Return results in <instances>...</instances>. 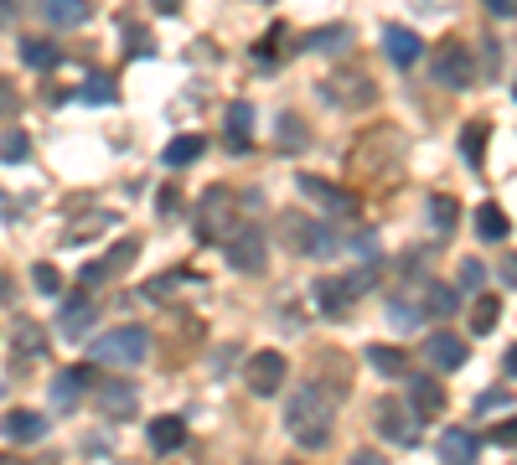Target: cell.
<instances>
[{"label": "cell", "mask_w": 517, "mask_h": 465, "mask_svg": "<svg viewBox=\"0 0 517 465\" xmlns=\"http://www.w3.org/2000/svg\"><path fill=\"white\" fill-rule=\"evenodd\" d=\"M37 6H42L47 26H57V31H68V26H83V21H88V0H37Z\"/></svg>", "instance_id": "obj_18"}, {"label": "cell", "mask_w": 517, "mask_h": 465, "mask_svg": "<svg viewBox=\"0 0 517 465\" xmlns=\"http://www.w3.org/2000/svg\"><path fill=\"white\" fill-rule=\"evenodd\" d=\"M156 207H161V212H176V207H181V192H176V186H166V192L156 197Z\"/></svg>", "instance_id": "obj_41"}, {"label": "cell", "mask_w": 517, "mask_h": 465, "mask_svg": "<svg viewBox=\"0 0 517 465\" xmlns=\"http://www.w3.org/2000/svg\"><path fill=\"white\" fill-rule=\"evenodd\" d=\"M316 300H321V316H342L352 295H347L342 279H321V285H316Z\"/></svg>", "instance_id": "obj_28"}, {"label": "cell", "mask_w": 517, "mask_h": 465, "mask_svg": "<svg viewBox=\"0 0 517 465\" xmlns=\"http://www.w3.org/2000/svg\"><path fill=\"white\" fill-rule=\"evenodd\" d=\"M347 42H352L347 26H321V31H311V37H306V52H337Z\"/></svg>", "instance_id": "obj_31"}, {"label": "cell", "mask_w": 517, "mask_h": 465, "mask_svg": "<svg viewBox=\"0 0 517 465\" xmlns=\"http://www.w3.org/2000/svg\"><path fill=\"white\" fill-rule=\"evenodd\" d=\"M150 357V331L145 326H114L94 341V362H109V367H140Z\"/></svg>", "instance_id": "obj_4"}, {"label": "cell", "mask_w": 517, "mask_h": 465, "mask_svg": "<svg viewBox=\"0 0 517 465\" xmlns=\"http://www.w3.org/2000/svg\"><path fill=\"white\" fill-rule=\"evenodd\" d=\"M21 62H26V68H37V73H52L57 62H63V52H57L47 37H26L21 42Z\"/></svg>", "instance_id": "obj_21"}, {"label": "cell", "mask_w": 517, "mask_h": 465, "mask_svg": "<svg viewBox=\"0 0 517 465\" xmlns=\"http://www.w3.org/2000/svg\"><path fill=\"white\" fill-rule=\"evenodd\" d=\"M424 212H430V228L435 233H455V223H461V202L445 197V192H435L430 202H424Z\"/></svg>", "instance_id": "obj_23"}, {"label": "cell", "mask_w": 517, "mask_h": 465, "mask_svg": "<svg viewBox=\"0 0 517 465\" xmlns=\"http://www.w3.org/2000/svg\"><path fill=\"white\" fill-rule=\"evenodd\" d=\"M497 321H502V300H497V295H481V300L471 305V331L486 336V331H497Z\"/></svg>", "instance_id": "obj_27"}, {"label": "cell", "mask_w": 517, "mask_h": 465, "mask_svg": "<svg viewBox=\"0 0 517 465\" xmlns=\"http://www.w3.org/2000/svg\"><path fill=\"white\" fill-rule=\"evenodd\" d=\"M0 434L16 440V445H32V440H42V434H47V419L37 409H11L6 419H0Z\"/></svg>", "instance_id": "obj_14"}, {"label": "cell", "mask_w": 517, "mask_h": 465, "mask_svg": "<svg viewBox=\"0 0 517 465\" xmlns=\"http://www.w3.org/2000/svg\"><path fill=\"white\" fill-rule=\"evenodd\" d=\"M290 465H306V460H290Z\"/></svg>", "instance_id": "obj_47"}, {"label": "cell", "mask_w": 517, "mask_h": 465, "mask_svg": "<svg viewBox=\"0 0 517 465\" xmlns=\"http://www.w3.org/2000/svg\"><path fill=\"white\" fill-rule=\"evenodd\" d=\"M512 429H517V424H512V419H502V424L492 429V445H512Z\"/></svg>", "instance_id": "obj_42"}, {"label": "cell", "mask_w": 517, "mask_h": 465, "mask_svg": "<svg viewBox=\"0 0 517 465\" xmlns=\"http://www.w3.org/2000/svg\"><path fill=\"white\" fill-rule=\"evenodd\" d=\"M11 341H16V357H42L47 352V331L37 321H26V316L11 326Z\"/></svg>", "instance_id": "obj_22"}, {"label": "cell", "mask_w": 517, "mask_h": 465, "mask_svg": "<svg viewBox=\"0 0 517 465\" xmlns=\"http://www.w3.org/2000/svg\"><path fill=\"white\" fill-rule=\"evenodd\" d=\"M238 228H243V202H238V192H228V186H212V192L202 197V207H197V238H202V243H228Z\"/></svg>", "instance_id": "obj_3"}, {"label": "cell", "mask_w": 517, "mask_h": 465, "mask_svg": "<svg viewBox=\"0 0 517 465\" xmlns=\"http://www.w3.org/2000/svg\"><path fill=\"white\" fill-rule=\"evenodd\" d=\"M0 465H26L21 455H0Z\"/></svg>", "instance_id": "obj_46"}, {"label": "cell", "mask_w": 517, "mask_h": 465, "mask_svg": "<svg viewBox=\"0 0 517 465\" xmlns=\"http://www.w3.org/2000/svg\"><path fill=\"white\" fill-rule=\"evenodd\" d=\"M135 259H140V243H135V238H125V243H114V248H109V254H104L99 264L114 274V269H130Z\"/></svg>", "instance_id": "obj_35"}, {"label": "cell", "mask_w": 517, "mask_h": 465, "mask_svg": "<svg viewBox=\"0 0 517 465\" xmlns=\"http://www.w3.org/2000/svg\"><path fill=\"white\" fill-rule=\"evenodd\" d=\"M78 99H83V104H114V78H109V73H88V78L78 83Z\"/></svg>", "instance_id": "obj_30"}, {"label": "cell", "mask_w": 517, "mask_h": 465, "mask_svg": "<svg viewBox=\"0 0 517 465\" xmlns=\"http://www.w3.org/2000/svg\"><path fill=\"white\" fill-rule=\"evenodd\" d=\"M280 42H285V26H275L269 37L254 47V57H259V68H275V52H280Z\"/></svg>", "instance_id": "obj_37"}, {"label": "cell", "mask_w": 517, "mask_h": 465, "mask_svg": "<svg viewBox=\"0 0 517 465\" xmlns=\"http://www.w3.org/2000/svg\"><path fill=\"white\" fill-rule=\"evenodd\" d=\"M368 362L383 372V378H404V372H409V357L399 347H368Z\"/></svg>", "instance_id": "obj_29"}, {"label": "cell", "mask_w": 517, "mask_h": 465, "mask_svg": "<svg viewBox=\"0 0 517 465\" xmlns=\"http://www.w3.org/2000/svg\"><path fill=\"white\" fill-rule=\"evenodd\" d=\"M352 465H388V460H383V455H373V450H357V455H352Z\"/></svg>", "instance_id": "obj_44"}, {"label": "cell", "mask_w": 517, "mask_h": 465, "mask_svg": "<svg viewBox=\"0 0 517 465\" xmlns=\"http://www.w3.org/2000/svg\"><path fill=\"white\" fill-rule=\"evenodd\" d=\"M228 264L233 269H243V274H264V259H269V243H264V233L259 228H249V223H243L228 243Z\"/></svg>", "instance_id": "obj_8"}, {"label": "cell", "mask_w": 517, "mask_h": 465, "mask_svg": "<svg viewBox=\"0 0 517 465\" xmlns=\"http://www.w3.org/2000/svg\"><path fill=\"white\" fill-rule=\"evenodd\" d=\"M285 357L275 352V347H264V352H254L249 362H243V388H249L254 398H275L280 388H285Z\"/></svg>", "instance_id": "obj_6"}, {"label": "cell", "mask_w": 517, "mask_h": 465, "mask_svg": "<svg viewBox=\"0 0 517 465\" xmlns=\"http://www.w3.org/2000/svg\"><path fill=\"white\" fill-rule=\"evenodd\" d=\"M455 305H461L455 285H430V290H424V310H430V316H450Z\"/></svg>", "instance_id": "obj_33"}, {"label": "cell", "mask_w": 517, "mask_h": 465, "mask_svg": "<svg viewBox=\"0 0 517 465\" xmlns=\"http://www.w3.org/2000/svg\"><path fill=\"white\" fill-rule=\"evenodd\" d=\"M481 279H486V264L481 259H461V290H481Z\"/></svg>", "instance_id": "obj_39"}, {"label": "cell", "mask_w": 517, "mask_h": 465, "mask_svg": "<svg viewBox=\"0 0 517 465\" xmlns=\"http://www.w3.org/2000/svg\"><path fill=\"white\" fill-rule=\"evenodd\" d=\"M486 135H492V124L486 119H471L461 130V150H466V166H481L486 161Z\"/></svg>", "instance_id": "obj_24"}, {"label": "cell", "mask_w": 517, "mask_h": 465, "mask_svg": "<svg viewBox=\"0 0 517 465\" xmlns=\"http://www.w3.org/2000/svg\"><path fill=\"white\" fill-rule=\"evenodd\" d=\"M476 434H466V429H450L445 440H440V460L445 465H476Z\"/></svg>", "instance_id": "obj_19"}, {"label": "cell", "mask_w": 517, "mask_h": 465, "mask_svg": "<svg viewBox=\"0 0 517 465\" xmlns=\"http://www.w3.org/2000/svg\"><path fill=\"white\" fill-rule=\"evenodd\" d=\"M486 11H492L497 21H507L512 16V0H486Z\"/></svg>", "instance_id": "obj_43"}, {"label": "cell", "mask_w": 517, "mask_h": 465, "mask_svg": "<svg viewBox=\"0 0 517 465\" xmlns=\"http://www.w3.org/2000/svg\"><path fill=\"white\" fill-rule=\"evenodd\" d=\"M321 93H326V104H337V109H368L378 99V83L362 68H337L321 83Z\"/></svg>", "instance_id": "obj_5"}, {"label": "cell", "mask_w": 517, "mask_h": 465, "mask_svg": "<svg viewBox=\"0 0 517 465\" xmlns=\"http://www.w3.org/2000/svg\"><path fill=\"white\" fill-rule=\"evenodd\" d=\"M181 445H187V424H181V419H156V424H150V450H161V455H171V450H181Z\"/></svg>", "instance_id": "obj_20"}, {"label": "cell", "mask_w": 517, "mask_h": 465, "mask_svg": "<svg viewBox=\"0 0 517 465\" xmlns=\"http://www.w3.org/2000/svg\"><path fill=\"white\" fill-rule=\"evenodd\" d=\"M202 150H207V140H202V135H181V140H171V145H166V166H171V171H181V166H192Z\"/></svg>", "instance_id": "obj_26"}, {"label": "cell", "mask_w": 517, "mask_h": 465, "mask_svg": "<svg viewBox=\"0 0 517 465\" xmlns=\"http://www.w3.org/2000/svg\"><path fill=\"white\" fill-rule=\"evenodd\" d=\"M249 135H254V109L249 104H228V119H223V145L233 155L249 150Z\"/></svg>", "instance_id": "obj_16"}, {"label": "cell", "mask_w": 517, "mask_h": 465, "mask_svg": "<svg viewBox=\"0 0 517 465\" xmlns=\"http://www.w3.org/2000/svg\"><path fill=\"white\" fill-rule=\"evenodd\" d=\"M399 161H404V130H399V124H378V130H362L357 135V145L347 155V176L357 186H368V181L393 176V171H399Z\"/></svg>", "instance_id": "obj_2"}, {"label": "cell", "mask_w": 517, "mask_h": 465, "mask_svg": "<svg viewBox=\"0 0 517 465\" xmlns=\"http://www.w3.org/2000/svg\"><path fill=\"white\" fill-rule=\"evenodd\" d=\"M424 357H430L440 372H455V367L466 362V347H461V341H455L450 331H435L430 341H424Z\"/></svg>", "instance_id": "obj_17"}, {"label": "cell", "mask_w": 517, "mask_h": 465, "mask_svg": "<svg viewBox=\"0 0 517 465\" xmlns=\"http://www.w3.org/2000/svg\"><path fill=\"white\" fill-rule=\"evenodd\" d=\"M21 109V99H16V83H6V78H0V119H6V114H16Z\"/></svg>", "instance_id": "obj_40"}, {"label": "cell", "mask_w": 517, "mask_h": 465, "mask_svg": "<svg viewBox=\"0 0 517 465\" xmlns=\"http://www.w3.org/2000/svg\"><path fill=\"white\" fill-rule=\"evenodd\" d=\"M26 155H32V135H21V130L0 135V161H6V166H21Z\"/></svg>", "instance_id": "obj_32"}, {"label": "cell", "mask_w": 517, "mask_h": 465, "mask_svg": "<svg viewBox=\"0 0 517 465\" xmlns=\"http://www.w3.org/2000/svg\"><path fill=\"white\" fill-rule=\"evenodd\" d=\"M476 233H481L486 243L507 238V212H502L497 202H481V207H476Z\"/></svg>", "instance_id": "obj_25"}, {"label": "cell", "mask_w": 517, "mask_h": 465, "mask_svg": "<svg viewBox=\"0 0 517 465\" xmlns=\"http://www.w3.org/2000/svg\"><path fill=\"white\" fill-rule=\"evenodd\" d=\"M373 424H378V434L383 440H393V445H414L419 440V419L414 414H404V403H393V398H378L373 403Z\"/></svg>", "instance_id": "obj_9"}, {"label": "cell", "mask_w": 517, "mask_h": 465, "mask_svg": "<svg viewBox=\"0 0 517 465\" xmlns=\"http://www.w3.org/2000/svg\"><path fill=\"white\" fill-rule=\"evenodd\" d=\"M280 145H285V150H300V145H306V124H300L295 114H280Z\"/></svg>", "instance_id": "obj_36"}, {"label": "cell", "mask_w": 517, "mask_h": 465, "mask_svg": "<svg viewBox=\"0 0 517 465\" xmlns=\"http://www.w3.org/2000/svg\"><path fill=\"white\" fill-rule=\"evenodd\" d=\"M88 321H94V305H88V295L78 290V295H73V305L63 310V331H68V336H78Z\"/></svg>", "instance_id": "obj_34"}, {"label": "cell", "mask_w": 517, "mask_h": 465, "mask_svg": "<svg viewBox=\"0 0 517 465\" xmlns=\"http://www.w3.org/2000/svg\"><path fill=\"white\" fill-rule=\"evenodd\" d=\"M32 285H37L42 295H57V290H63V279H57L52 264H37V269H32Z\"/></svg>", "instance_id": "obj_38"}, {"label": "cell", "mask_w": 517, "mask_h": 465, "mask_svg": "<svg viewBox=\"0 0 517 465\" xmlns=\"http://www.w3.org/2000/svg\"><path fill=\"white\" fill-rule=\"evenodd\" d=\"M99 378H94V367L88 362H78V367H68V372H57V383H52V409H78V393L83 388H94Z\"/></svg>", "instance_id": "obj_11"}, {"label": "cell", "mask_w": 517, "mask_h": 465, "mask_svg": "<svg viewBox=\"0 0 517 465\" xmlns=\"http://www.w3.org/2000/svg\"><path fill=\"white\" fill-rule=\"evenodd\" d=\"M409 414H414V419H440V414H445V388H440V378H414V383H409Z\"/></svg>", "instance_id": "obj_13"}, {"label": "cell", "mask_w": 517, "mask_h": 465, "mask_svg": "<svg viewBox=\"0 0 517 465\" xmlns=\"http://www.w3.org/2000/svg\"><path fill=\"white\" fill-rule=\"evenodd\" d=\"M285 429H290V440L300 450L331 445V434H337V403H331V393H321L316 383L295 388L290 393V409H285Z\"/></svg>", "instance_id": "obj_1"}, {"label": "cell", "mask_w": 517, "mask_h": 465, "mask_svg": "<svg viewBox=\"0 0 517 465\" xmlns=\"http://www.w3.org/2000/svg\"><path fill=\"white\" fill-rule=\"evenodd\" d=\"M150 6H156L161 16H176V11H181V0H150Z\"/></svg>", "instance_id": "obj_45"}, {"label": "cell", "mask_w": 517, "mask_h": 465, "mask_svg": "<svg viewBox=\"0 0 517 465\" xmlns=\"http://www.w3.org/2000/svg\"><path fill=\"white\" fill-rule=\"evenodd\" d=\"M300 192L316 197L326 212H342V217H352V212H357V197H352V192H342V186H326L321 176H300Z\"/></svg>", "instance_id": "obj_15"}, {"label": "cell", "mask_w": 517, "mask_h": 465, "mask_svg": "<svg viewBox=\"0 0 517 465\" xmlns=\"http://www.w3.org/2000/svg\"><path fill=\"white\" fill-rule=\"evenodd\" d=\"M383 52L393 68H414V62L424 57V42H419V31L409 26H383Z\"/></svg>", "instance_id": "obj_12"}, {"label": "cell", "mask_w": 517, "mask_h": 465, "mask_svg": "<svg viewBox=\"0 0 517 465\" xmlns=\"http://www.w3.org/2000/svg\"><path fill=\"white\" fill-rule=\"evenodd\" d=\"M435 83L440 88H471V78H476V62H471V47L466 42H440V52H435Z\"/></svg>", "instance_id": "obj_7"}, {"label": "cell", "mask_w": 517, "mask_h": 465, "mask_svg": "<svg viewBox=\"0 0 517 465\" xmlns=\"http://www.w3.org/2000/svg\"><path fill=\"white\" fill-rule=\"evenodd\" d=\"M94 403H99V414L104 419H135V388L125 378H109V383H94Z\"/></svg>", "instance_id": "obj_10"}]
</instances>
